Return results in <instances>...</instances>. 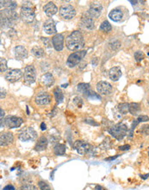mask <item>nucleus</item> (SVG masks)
Segmentation results:
<instances>
[{
    "label": "nucleus",
    "instance_id": "53",
    "mask_svg": "<svg viewBox=\"0 0 149 190\" xmlns=\"http://www.w3.org/2000/svg\"><path fill=\"white\" fill-rule=\"evenodd\" d=\"M148 155H149V153H148Z\"/></svg>",
    "mask_w": 149,
    "mask_h": 190
},
{
    "label": "nucleus",
    "instance_id": "5",
    "mask_svg": "<svg viewBox=\"0 0 149 190\" xmlns=\"http://www.w3.org/2000/svg\"><path fill=\"white\" fill-rule=\"evenodd\" d=\"M85 55H86L85 50H79L71 54L67 58V65L69 68H74L75 66L79 64V62L84 59V57L85 56Z\"/></svg>",
    "mask_w": 149,
    "mask_h": 190
},
{
    "label": "nucleus",
    "instance_id": "40",
    "mask_svg": "<svg viewBox=\"0 0 149 190\" xmlns=\"http://www.w3.org/2000/svg\"><path fill=\"white\" fill-rule=\"evenodd\" d=\"M73 103L79 108H81L82 106H83V99L81 98H79V97H75L74 99H73Z\"/></svg>",
    "mask_w": 149,
    "mask_h": 190
},
{
    "label": "nucleus",
    "instance_id": "45",
    "mask_svg": "<svg viewBox=\"0 0 149 190\" xmlns=\"http://www.w3.org/2000/svg\"><path fill=\"white\" fill-rule=\"evenodd\" d=\"M3 190H16V189H15L14 186H12V185H7V186H5V187L3 188Z\"/></svg>",
    "mask_w": 149,
    "mask_h": 190
},
{
    "label": "nucleus",
    "instance_id": "38",
    "mask_svg": "<svg viewBox=\"0 0 149 190\" xmlns=\"http://www.w3.org/2000/svg\"><path fill=\"white\" fill-rule=\"evenodd\" d=\"M19 190H38L37 188L33 184H24L20 188Z\"/></svg>",
    "mask_w": 149,
    "mask_h": 190
},
{
    "label": "nucleus",
    "instance_id": "16",
    "mask_svg": "<svg viewBox=\"0 0 149 190\" xmlns=\"http://www.w3.org/2000/svg\"><path fill=\"white\" fill-rule=\"evenodd\" d=\"M53 46L57 51H61L64 48V35L62 34H56L52 38Z\"/></svg>",
    "mask_w": 149,
    "mask_h": 190
},
{
    "label": "nucleus",
    "instance_id": "4",
    "mask_svg": "<svg viewBox=\"0 0 149 190\" xmlns=\"http://www.w3.org/2000/svg\"><path fill=\"white\" fill-rule=\"evenodd\" d=\"M128 132V127L125 124L118 123L115 125L109 128V133L113 137H115L116 140H122L124 138V137L127 135Z\"/></svg>",
    "mask_w": 149,
    "mask_h": 190
},
{
    "label": "nucleus",
    "instance_id": "28",
    "mask_svg": "<svg viewBox=\"0 0 149 190\" xmlns=\"http://www.w3.org/2000/svg\"><path fill=\"white\" fill-rule=\"evenodd\" d=\"M54 97H55V99H56L57 104H61V103L63 102V100H64V94H63L62 91H61L59 87L54 88Z\"/></svg>",
    "mask_w": 149,
    "mask_h": 190
},
{
    "label": "nucleus",
    "instance_id": "32",
    "mask_svg": "<svg viewBox=\"0 0 149 190\" xmlns=\"http://www.w3.org/2000/svg\"><path fill=\"white\" fill-rule=\"evenodd\" d=\"M111 29H112V27L108 21H103L100 25V29L103 32H109L111 30Z\"/></svg>",
    "mask_w": 149,
    "mask_h": 190
},
{
    "label": "nucleus",
    "instance_id": "37",
    "mask_svg": "<svg viewBox=\"0 0 149 190\" xmlns=\"http://www.w3.org/2000/svg\"><path fill=\"white\" fill-rule=\"evenodd\" d=\"M135 59L137 62H142L143 59H144V54H143L142 51H137L135 53Z\"/></svg>",
    "mask_w": 149,
    "mask_h": 190
},
{
    "label": "nucleus",
    "instance_id": "26",
    "mask_svg": "<svg viewBox=\"0 0 149 190\" xmlns=\"http://www.w3.org/2000/svg\"><path fill=\"white\" fill-rule=\"evenodd\" d=\"M1 8H4V10L15 11L17 7V4L14 1H1Z\"/></svg>",
    "mask_w": 149,
    "mask_h": 190
},
{
    "label": "nucleus",
    "instance_id": "13",
    "mask_svg": "<svg viewBox=\"0 0 149 190\" xmlns=\"http://www.w3.org/2000/svg\"><path fill=\"white\" fill-rule=\"evenodd\" d=\"M112 86L107 81H99L97 84V91L103 95H109L112 92Z\"/></svg>",
    "mask_w": 149,
    "mask_h": 190
},
{
    "label": "nucleus",
    "instance_id": "34",
    "mask_svg": "<svg viewBox=\"0 0 149 190\" xmlns=\"http://www.w3.org/2000/svg\"><path fill=\"white\" fill-rule=\"evenodd\" d=\"M7 70V61L4 58L0 59V71L1 73H4Z\"/></svg>",
    "mask_w": 149,
    "mask_h": 190
},
{
    "label": "nucleus",
    "instance_id": "23",
    "mask_svg": "<svg viewBox=\"0 0 149 190\" xmlns=\"http://www.w3.org/2000/svg\"><path fill=\"white\" fill-rule=\"evenodd\" d=\"M77 89L80 93L85 95L86 98H87L89 94L92 92L91 88V85L88 84V83H79L77 86Z\"/></svg>",
    "mask_w": 149,
    "mask_h": 190
},
{
    "label": "nucleus",
    "instance_id": "6",
    "mask_svg": "<svg viewBox=\"0 0 149 190\" xmlns=\"http://www.w3.org/2000/svg\"><path fill=\"white\" fill-rule=\"evenodd\" d=\"M18 137L22 142L34 141L37 137V133L32 127H28L26 129H23L21 131Z\"/></svg>",
    "mask_w": 149,
    "mask_h": 190
},
{
    "label": "nucleus",
    "instance_id": "14",
    "mask_svg": "<svg viewBox=\"0 0 149 190\" xmlns=\"http://www.w3.org/2000/svg\"><path fill=\"white\" fill-rule=\"evenodd\" d=\"M103 11V6L101 4L99 3H92L91 5V6L89 8L88 15L91 17L93 18H97L100 17Z\"/></svg>",
    "mask_w": 149,
    "mask_h": 190
},
{
    "label": "nucleus",
    "instance_id": "50",
    "mask_svg": "<svg viewBox=\"0 0 149 190\" xmlns=\"http://www.w3.org/2000/svg\"><path fill=\"white\" fill-rule=\"evenodd\" d=\"M0 112H1V115H0V118H1V121H3V118H4V110L1 108L0 109Z\"/></svg>",
    "mask_w": 149,
    "mask_h": 190
},
{
    "label": "nucleus",
    "instance_id": "11",
    "mask_svg": "<svg viewBox=\"0 0 149 190\" xmlns=\"http://www.w3.org/2000/svg\"><path fill=\"white\" fill-rule=\"evenodd\" d=\"M5 80H7L9 82H16L22 77V73L20 69L17 68H13L10 69L5 74Z\"/></svg>",
    "mask_w": 149,
    "mask_h": 190
},
{
    "label": "nucleus",
    "instance_id": "10",
    "mask_svg": "<svg viewBox=\"0 0 149 190\" xmlns=\"http://www.w3.org/2000/svg\"><path fill=\"white\" fill-rule=\"evenodd\" d=\"M22 119H21L19 117L16 116H7L4 119V124L8 128L14 129V128H18L22 125Z\"/></svg>",
    "mask_w": 149,
    "mask_h": 190
},
{
    "label": "nucleus",
    "instance_id": "30",
    "mask_svg": "<svg viewBox=\"0 0 149 190\" xmlns=\"http://www.w3.org/2000/svg\"><path fill=\"white\" fill-rule=\"evenodd\" d=\"M31 52H32L33 56L36 58H41V57L44 56V50L43 49H41V47L34 46L31 50Z\"/></svg>",
    "mask_w": 149,
    "mask_h": 190
},
{
    "label": "nucleus",
    "instance_id": "29",
    "mask_svg": "<svg viewBox=\"0 0 149 190\" xmlns=\"http://www.w3.org/2000/svg\"><path fill=\"white\" fill-rule=\"evenodd\" d=\"M141 111V106L138 103H130L129 104V113L132 115H137Z\"/></svg>",
    "mask_w": 149,
    "mask_h": 190
},
{
    "label": "nucleus",
    "instance_id": "43",
    "mask_svg": "<svg viewBox=\"0 0 149 190\" xmlns=\"http://www.w3.org/2000/svg\"><path fill=\"white\" fill-rule=\"evenodd\" d=\"M85 122L86 124L91 125H94V126H97V125H98V124L92 119H85Z\"/></svg>",
    "mask_w": 149,
    "mask_h": 190
},
{
    "label": "nucleus",
    "instance_id": "51",
    "mask_svg": "<svg viewBox=\"0 0 149 190\" xmlns=\"http://www.w3.org/2000/svg\"><path fill=\"white\" fill-rule=\"evenodd\" d=\"M5 97V91L4 90H3V88L1 89V99H3V98H4Z\"/></svg>",
    "mask_w": 149,
    "mask_h": 190
},
{
    "label": "nucleus",
    "instance_id": "8",
    "mask_svg": "<svg viewBox=\"0 0 149 190\" xmlns=\"http://www.w3.org/2000/svg\"><path fill=\"white\" fill-rule=\"evenodd\" d=\"M20 17L21 19L26 23H30L34 21L35 14L32 7L22 6L20 11Z\"/></svg>",
    "mask_w": 149,
    "mask_h": 190
},
{
    "label": "nucleus",
    "instance_id": "20",
    "mask_svg": "<svg viewBox=\"0 0 149 190\" xmlns=\"http://www.w3.org/2000/svg\"><path fill=\"white\" fill-rule=\"evenodd\" d=\"M109 75L110 80H112L113 81H116L122 76V70L119 67H113L109 71Z\"/></svg>",
    "mask_w": 149,
    "mask_h": 190
},
{
    "label": "nucleus",
    "instance_id": "25",
    "mask_svg": "<svg viewBox=\"0 0 149 190\" xmlns=\"http://www.w3.org/2000/svg\"><path fill=\"white\" fill-rule=\"evenodd\" d=\"M42 82L46 86H51L54 83V78L51 73H47L42 76Z\"/></svg>",
    "mask_w": 149,
    "mask_h": 190
},
{
    "label": "nucleus",
    "instance_id": "48",
    "mask_svg": "<svg viewBox=\"0 0 149 190\" xmlns=\"http://www.w3.org/2000/svg\"><path fill=\"white\" fill-rule=\"evenodd\" d=\"M46 129H47L46 124H45V123H41V131H45Z\"/></svg>",
    "mask_w": 149,
    "mask_h": 190
},
{
    "label": "nucleus",
    "instance_id": "33",
    "mask_svg": "<svg viewBox=\"0 0 149 190\" xmlns=\"http://www.w3.org/2000/svg\"><path fill=\"white\" fill-rule=\"evenodd\" d=\"M99 147L103 149H110V147H111V140H110V138L109 137H106L104 140L103 141V143L100 144Z\"/></svg>",
    "mask_w": 149,
    "mask_h": 190
},
{
    "label": "nucleus",
    "instance_id": "27",
    "mask_svg": "<svg viewBox=\"0 0 149 190\" xmlns=\"http://www.w3.org/2000/svg\"><path fill=\"white\" fill-rule=\"evenodd\" d=\"M67 150V147L65 144L62 143H57L54 147V153L56 155H65Z\"/></svg>",
    "mask_w": 149,
    "mask_h": 190
},
{
    "label": "nucleus",
    "instance_id": "52",
    "mask_svg": "<svg viewBox=\"0 0 149 190\" xmlns=\"http://www.w3.org/2000/svg\"><path fill=\"white\" fill-rule=\"evenodd\" d=\"M148 106H149V97L148 98Z\"/></svg>",
    "mask_w": 149,
    "mask_h": 190
},
{
    "label": "nucleus",
    "instance_id": "21",
    "mask_svg": "<svg viewBox=\"0 0 149 190\" xmlns=\"http://www.w3.org/2000/svg\"><path fill=\"white\" fill-rule=\"evenodd\" d=\"M48 141L47 139V137H41L38 139L36 144H35V146H34V149L36 151H43V150H45L47 149V147H48Z\"/></svg>",
    "mask_w": 149,
    "mask_h": 190
},
{
    "label": "nucleus",
    "instance_id": "18",
    "mask_svg": "<svg viewBox=\"0 0 149 190\" xmlns=\"http://www.w3.org/2000/svg\"><path fill=\"white\" fill-rule=\"evenodd\" d=\"M14 55L17 60H23L28 57V51L23 46H16L14 48Z\"/></svg>",
    "mask_w": 149,
    "mask_h": 190
},
{
    "label": "nucleus",
    "instance_id": "47",
    "mask_svg": "<svg viewBox=\"0 0 149 190\" xmlns=\"http://www.w3.org/2000/svg\"><path fill=\"white\" fill-rule=\"evenodd\" d=\"M95 190H107L106 188H104L103 187H102L100 185H97L95 187Z\"/></svg>",
    "mask_w": 149,
    "mask_h": 190
},
{
    "label": "nucleus",
    "instance_id": "42",
    "mask_svg": "<svg viewBox=\"0 0 149 190\" xmlns=\"http://www.w3.org/2000/svg\"><path fill=\"white\" fill-rule=\"evenodd\" d=\"M109 47H110L112 50H118V49L121 47V43L118 42V41H115L114 42H112V43H110V44H109Z\"/></svg>",
    "mask_w": 149,
    "mask_h": 190
},
{
    "label": "nucleus",
    "instance_id": "9",
    "mask_svg": "<svg viewBox=\"0 0 149 190\" xmlns=\"http://www.w3.org/2000/svg\"><path fill=\"white\" fill-rule=\"evenodd\" d=\"M23 79L25 82L28 84H32L34 83L36 80V74H35V69L34 66L28 65L24 69V74H23Z\"/></svg>",
    "mask_w": 149,
    "mask_h": 190
},
{
    "label": "nucleus",
    "instance_id": "36",
    "mask_svg": "<svg viewBox=\"0 0 149 190\" xmlns=\"http://www.w3.org/2000/svg\"><path fill=\"white\" fill-rule=\"evenodd\" d=\"M139 125V122H138V120L136 119L133 121V123H132V125H131V128H130V131H129V138H132V137H133V134H134V130L136 129V127L137 126Z\"/></svg>",
    "mask_w": 149,
    "mask_h": 190
},
{
    "label": "nucleus",
    "instance_id": "44",
    "mask_svg": "<svg viewBox=\"0 0 149 190\" xmlns=\"http://www.w3.org/2000/svg\"><path fill=\"white\" fill-rule=\"evenodd\" d=\"M129 149H130V145L129 144H124V145H122V146H120L119 147V149L120 150H129Z\"/></svg>",
    "mask_w": 149,
    "mask_h": 190
},
{
    "label": "nucleus",
    "instance_id": "12",
    "mask_svg": "<svg viewBox=\"0 0 149 190\" xmlns=\"http://www.w3.org/2000/svg\"><path fill=\"white\" fill-rule=\"evenodd\" d=\"M34 101L38 106H46L51 102V96L47 92H41L35 96Z\"/></svg>",
    "mask_w": 149,
    "mask_h": 190
},
{
    "label": "nucleus",
    "instance_id": "41",
    "mask_svg": "<svg viewBox=\"0 0 149 190\" xmlns=\"http://www.w3.org/2000/svg\"><path fill=\"white\" fill-rule=\"evenodd\" d=\"M137 120L139 123H143V122H148L149 121V117L147 116V115H140L138 118H137Z\"/></svg>",
    "mask_w": 149,
    "mask_h": 190
},
{
    "label": "nucleus",
    "instance_id": "17",
    "mask_svg": "<svg viewBox=\"0 0 149 190\" xmlns=\"http://www.w3.org/2000/svg\"><path fill=\"white\" fill-rule=\"evenodd\" d=\"M43 29L48 35H54L57 32L56 25L53 19H48L43 24Z\"/></svg>",
    "mask_w": 149,
    "mask_h": 190
},
{
    "label": "nucleus",
    "instance_id": "2",
    "mask_svg": "<svg viewBox=\"0 0 149 190\" xmlns=\"http://www.w3.org/2000/svg\"><path fill=\"white\" fill-rule=\"evenodd\" d=\"M18 20V16L15 11L4 10L1 11V27L11 28L14 23Z\"/></svg>",
    "mask_w": 149,
    "mask_h": 190
},
{
    "label": "nucleus",
    "instance_id": "46",
    "mask_svg": "<svg viewBox=\"0 0 149 190\" xmlns=\"http://www.w3.org/2000/svg\"><path fill=\"white\" fill-rule=\"evenodd\" d=\"M119 156V155H115V156H111V157H108V158H105L104 160L105 161H108V162H109V161H113V160H115V159H116L117 157Z\"/></svg>",
    "mask_w": 149,
    "mask_h": 190
},
{
    "label": "nucleus",
    "instance_id": "24",
    "mask_svg": "<svg viewBox=\"0 0 149 190\" xmlns=\"http://www.w3.org/2000/svg\"><path fill=\"white\" fill-rule=\"evenodd\" d=\"M81 23L85 28L88 29H93L95 27V23L92 17H91L90 16L86 17H83L81 19Z\"/></svg>",
    "mask_w": 149,
    "mask_h": 190
},
{
    "label": "nucleus",
    "instance_id": "7",
    "mask_svg": "<svg viewBox=\"0 0 149 190\" xmlns=\"http://www.w3.org/2000/svg\"><path fill=\"white\" fill-rule=\"evenodd\" d=\"M59 13L63 19L71 20L75 17L76 11L74 8L73 7V5H61L59 10Z\"/></svg>",
    "mask_w": 149,
    "mask_h": 190
},
{
    "label": "nucleus",
    "instance_id": "35",
    "mask_svg": "<svg viewBox=\"0 0 149 190\" xmlns=\"http://www.w3.org/2000/svg\"><path fill=\"white\" fill-rule=\"evenodd\" d=\"M38 186H39V188L41 190H51L50 186L44 181H40L38 182Z\"/></svg>",
    "mask_w": 149,
    "mask_h": 190
},
{
    "label": "nucleus",
    "instance_id": "49",
    "mask_svg": "<svg viewBox=\"0 0 149 190\" xmlns=\"http://www.w3.org/2000/svg\"><path fill=\"white\" fill-rule=\"evenodd\" d=\"M149 177V173L148 174H146V175H141V178L142 179V180H146V179H148Z\"/></svg>",
    "mask_w": 149,
    "mask_h": 190
},
{
    "label": "nucleus",
    "instance_id": "22",
    "mask_svg": "<svg viewBox=\"0 0 149 190\" xmlns=\"http://www.w3.org/2000/svg\"><path fill=\"white\" fill-rule=\"evenodd\" d=\"M109 17L114 22H121L123 18V13L121 10L115 9L111 11L109 14Z\"/></svg>",
    "mask_w": 149,
    "mask_h": 190
},
{
    "label": "nucleus",
    "instance_id": "19",
    "mask_svg": "<svg viewBox=\"0 0 149 190\" xmlns=\"http://www.w3.org/2000/svg\"><path fill=\"white\" fill-rule=\"evenodd\" d=\"M43 11L48 17H52L54 14L57 13L58 11V8L54 5L53 2H48L47 5H45V6L43 7Z\"/></svg>",
    "mask_w": 149,
    "mask_h": 190
},
{
    "label": "nucleus",
    "instance_id": "39",
    "mask_svg": "<svg viewBox=\"0 0 149 190\" xmlns=\"http://www.w3.org/2000/svg\"><path fill=\"white\" fill-rule=\"evenodd\" d=\"M140 131L143 135H146V136L149 135V125H143L141 127V129H140Z\"/></svg>",
    "mask_w": 149,
    "mask_h": 190
},
{
    "label": "nucleus",
    "instance_id": "1",
    "mask_svg": "<svg viewBox=\"0 0 149 190\" xmlns=\"http://www.w3.org/2000/svg\"><path fill=\"white\" fill-rule=\"evenodd\" d=\"M66 46L72 51H79L85 46V40L82 33L75 30L68 35L66 39Z\"/></svg>",
    "mask_w": 149,
    "mask_h": 190
},
{
    "label": "nucleus",
    "instance_id": "31",
    "mask_svg": "<svg viewBox=\"0 0 149 190\" xmlns=\"http://www.w3.org/2000/svg\"><path fill=\"white\" fill-rule=\"evenodd\" d=\"M118 110L119 112L123 114L126 115L127 113H129V104L128 103H122L118 106Z\"/></svg>",
    "mask_w": 149,
    "mask_h": 190
},
{
    "label": "nucleus",
    "instance_id": "3",
    "mask_svg": "<svg viewBox=\"0 0 149 190\" xmlns=\"http://www.w3.org/2000/svg\"><path fill=\"white\" fill-rule=\"evenodd\" d=\"M73 147L77 150V152L81 155H94L97 154L96 149L85 141L77 140L73 144Z\"/></svg>",
    "mask_w": 149,
    "mask_h": 190
},
{
    "label": "nucleus",
    "instance_id": "15",
    "mask_svg": "<svg viewBox=\"0 0 149 190\" xmlns=\"http://www.w3.org/2000/svg\"><path fill=\"white\" fill-rule=\"evenodd\" d=\"M14 141L13 134L9 131H4L0 135V145L3 146H8L10 143H12Z\"/></svg>",
    "mask_w": 149,
    "mask_h": 190
}]
</instances>
